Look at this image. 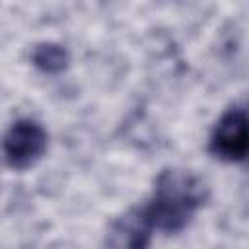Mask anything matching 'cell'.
Here are the masks:
<instances>
[{
	"label": "cell",
	"mask_w": 249,
	"mask_h": 249,
	"mask_svg": "<svg viewBox=\"0 0 249 249\" xmlns=\"http://www.w3.org/2000/svg\"><path fill=\"white\" fill-rule=\"evenodd\" d=\"M204 200L206 187L198 177L187 171L167 169L158 177L150 200L113 224L109 243L119 247H146L152 231H181Z\"/></svg>",
	"instance_id": "cell-1"
},
{
	"label": "cell",
	"mask_w": 249,
	"mask_h": 249,
	"mask_svg": "<svg viewBox=\"0 0 249 249\" xmlns=\"http://www.w3.org/2000/svg\"><path fill=\"white\" fill-rule=\"evenodd\" d=\"M2 150H4L6 161L12 167L25 169V167L33 165L45 154L47 132L37 121L19 119L4 134Z\"/></svg>",
	"instance_id": "cell-2"
},
{
	"label": "cell",
	"mask_w": 249,
	"mask_h": 249,
	"mask_svg": "<svg viewBox=\"0 0 249 249\" xmlns=\"http://www.w3.org/2000/svg\"><path fill=\"white\" fill-rule=\"evenodd\" d=\"M247 113L243 107L228 109L216 123L210 136V152L224 161H241L247 156Z\"/></svg>",
	"instance_id": "cell-3"
},
{
	"label": "cell",
	"mask_w": 249,
	"mask_h": 249,
	"mask_svg": "<svg viewBox=\"0 0 249 249\" xmlns=\"http://www.w3.org/2000/svg\"><path fill=\"white\" fill-rule=\"evenodd\" d=\"M68 53L56 43H39L31 53V62L45 74H58L68 66Z\"/></svg>",
	"instance_id": "cell-4"
}]
</instances>
